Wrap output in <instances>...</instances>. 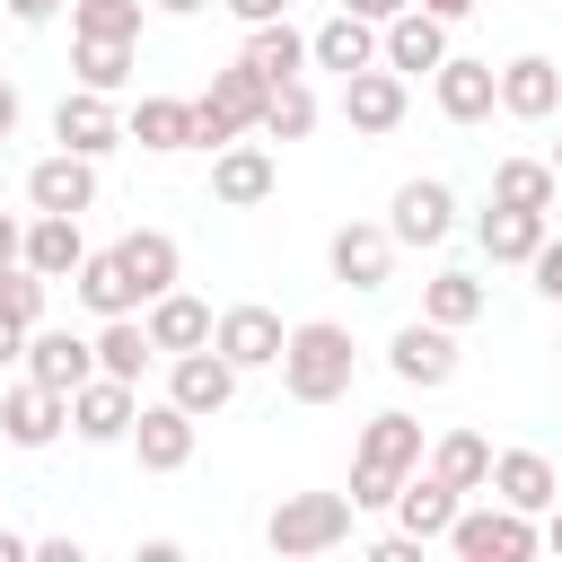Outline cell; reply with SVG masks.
<instances>
[{"mask_svg": "<svg viewBox=\"0 0 562 562\" xmlns=\"http://www.w3.org/2000/svg\"><path fill=\"white\" fill-rule=\"evenodd\" d=\"M342 378H351V342H342V325H299V342H290V395L325 404Z\"/></svg>", "mask_w": 562, "mask_h": 562, "instance_id": "cell-1", "label": "cell"}, {"mask_svg": "<svg viewBox=\"0 0 562 562\" xmlns=\"http://www.w3.org/2000/svg\"><path fill=\"white\" fill-rule=\"evenodd\" d=\"M342 527H351V501H342V492H299V501L272 509V544H281V553H316V544H334Z\"/></svg>", "mask_w": 562, "mask_h": 562, "instance_id": "cell-2", "label": "cell"}, {"mask_svg": "<svg viewBox=\"0 0 562 562\" xmlns=\"http://www.w3.org/2000/svg\"><path fill=\"white\" fill-rule=\"evenodd\" d=\"M413 448H422V439H413V422H395V413H386V422L369 430V448H360V492H351V501H386V492H395V474L413 465Z\"/></svg>", "mask_w": 562, "mask_h": 562, "instance_id": "cell-3", "label": "cell"}, {"mask_svg": "<svg viewBox=\"0 0 562 562\" xmlns=\"http://www.w3.org/2000/svg\"><path fill=\"white\" fill-rule=\"evenodd\" d=\"M53 395H61V386H44V378H35V386H18V395H0V422H9V439H18V448H44V439H53V422H61V404H53Z\"/></svg>", "mask_w": 562, "mask_h": 562, "instance_id": "cell-4", "label": "cell"}, {"mask_svg": "<svg viewBox=\"0 0 562 562\" xmlns=\"http://www.w3.org/2000/svg\"><path fill=\"white\" fill-rule=\"evenodd\" d=\"M536 536H527V518H457V553H474V562H518Z\"/></svg>", "mask_w": 562, "mask_h": 562, "instance_id": "cell-5", "label": "cell"}, {"mask_svg": "<svg viewBox=\"0 0 562 562\" xmlns=\"http://www.w3.org/2000/svg\"><path fill=\"white\" fill-rule=\"evenodd\" d=\"M395 369H404V378H422V386H439V378H448V334L404 325V334H395Z\"/></svg>", "mask_w": 562, "mask_h": 562, "instance_id": "cell-6", "label": "cell"}, {"mask_svg": "<svg viewBox=\"0 0 562 562\" xmlns=\"http://www.w3.org/2000/svg\"><path fill=\"white\" fill-rule=\"evenodd\" d=\"M220 342H228V360H272V351H281V325H272L263 307H237V316L220 325Z\"/></svg>", "mask_w": 562, "mask_h": 562, "instance_id": "cell-7", "label": "cell"}, {"mask_svg": "<svg viewBox=\"0 0 562 562\" xmlns=\"http://www.w3.org/2000/svg\"><path fill=\"white\" fill-rule=\"evenodd\" d=\"M176 404H184V413H211V404H228V360H202V351H193V360L176 369Z\"/></svg>", "mask_w": 562, "mask_h": 562, "instance_id": "cell-8", "label": "cell"}, {"mask_svg": "<svg viewBox=\"0 0 562 562\" xmlns=\"http://www.w3.org/2000/svg\"><path fill=\"white\" fill-rule=\"evenodd\" d=\"M395 228H404V237H439V228H448V193H439V184H404V193H395Z\"/></svg>", "mask_w": 562, "mask_h": 562, "instance_id": "cell-9", "label": "cell"}, {"mask_svg": "<svg viewBox=\"0 0 562 562\" xmlns=\"http://www.w3.org/2000/svg\"><path fill=\"white\" fill-rule=\"evenodd\" d=\"M184 448H193V422H184V404L140 422V457H149V465H184Z\"/></svg>", "mask_w": 562, "mask_h": 562, "instance_id": "cell-10", "label": "cell"}, {"mask_svg": "<svg viewBox=\"0 0 562 562\" xmlns=\"http://www.w3.org/2000/svg\"><path fill=\"white\" fill-rule=\"evenodd\" d=\"M501 492H509L518 509H544V501H553V465L518 448V457H501Z\"/></svg>", "mask_w": 562, "mask_h": 562, "instance_id": "cell-11", "label": "cell"}, {"mask_svg": "<svg viewBox=\"0 0 562 562\" xmlns=\"http://www.w3.org/2000/svg\"><path fill=\"white\" fill-rule=\"evenodd\" d=\"M35 202H44V211H79V202H88V167H70V158L35 167Z\"/></svg>", "mask_w": 562, "mask_h": 562, "instance_id": "cell-12", "label": "cell"}, {"mask_svg": "<svg viewBox=\"0 0 562 562\" xmlns=\"http://www.w3.org/2000/svg\"><path fill=\"white\" fill-rule=\"evenodd\" d=\"M35 378H44V386H79V378H88V342H70V334L35 342Z\"/></svg>", "mask_w": 562, "mask_h": 562, "instance_id": "cell-13", "label": "cell"}, {"mask_svg": "<svg viewBox=\"0 0 562 562\" xmlns=\"http://www.w3.org/2000/svg\"><path fill=\"white\" fill-rule=\"evenodd\" d=\"M123 422H132V395H123V386H88V395H79V430H88V439H114Z\"/></svg>", "mask_w": 562, "mask_h": 562, "instance_id": "cell-14", "label": "cell"}, {"mask_svg": "<svg viewBox=\"0 0 562 562\" xmlns=\"http://www.w3.org/2000/svg\"><path fill=\"white\" fill-rule=\"evenodd\" d=\"M334 263H342L351 281H378V272H386V237H369V228H342V237H334Z\"/></svg>", "mask_w": 562, "mask_h": 562, "instance_id": "cell-15", "label": "cell"}, {"mask_svg": "<svg viewBox=\"0 0 562 562\" xmlns=\"http://www.w3.org/2000/svg\"><path fill=\"white\" fill-rule=\"evenodd\" d=\"M114 263H123V272H132V290H158V281H167V263H176V255H167V237H132V246H123V255H114Z\"/></svg>", "mask_w": 562, "mask_h": 562, "instance_id": "cell-16", "label": "cell"}, {"mask_svg": "<svg viewBox=\"0 0 562 562\" xmlns=\"http://www.w3.org/2000/svg\"><path fill=\"white\" fill-rule=\"evenodd\" d=\"M404 527H413V536H439V527H448V483H439V474L404 492Z\"/></svg>", "mask_w": 562, "mask_h": 562, "instance_id": "cell-17", "label": "cell"}, {"mask_svg": "<svg viewBox=\"0 0 562 562\" xmlns=\"http://www.w3.org/2000/svg\"><path fill=\"white\" fill-rule=\"evenodd\" d=\"M483 246H492V255H527V246H536V211L509 202L501 220H483Z\"/></svg>", "mask_w": 562, "mask_h": 562, "instance_id": "cell-18", "label": "cell"}, {"mask_svg": "<svg viewBox=\"0 0 562 562\" xmlns=\"http://www.w3.org/2000/svg\"><path fill=\"white\" fill-rule=\"evenodd\" d=\"M395 61H404V70H430V61H439V26H430V18H404V26H395Z\"/></svg>", "mask_w": 562, "mask_h": 562, "instance_id": "cell-19", "label": "cell"}, {"mask_svg": "<svg viewBox=\"0 0 562 562\" xmlns=\"http://www.w3.org/2000/svg\"><path fill=\"white\" fill-rule=\"evenodd\" d=\"M483 465H492V457H483V439H465V430L439 448V483H448V492H457V483H474Z\"/></svg>", "mask_w": 562, "mask_h": 562, "instance_id": "cell-20", "label": "cell"}, {"mask_svg": "<svg viewBox=\"0 0 562 562\" xmlns=\"http://www.w3.org/2000/svg\"><path fill=\"white\" fill-rule=\"evenodd\" d=\"M202 334H211V316H202L193 299H176V307H158V342H176V351H184V342H202Z\"/></svg>", "mask_w": 562, "mask_h": 562, "instance_id": "cell-21", "label": "cell"}, {"mask_svg": "<svg viewBox=\"0 0 562 562\" xmlns=\"http://www.w3.org/2000/svg\"><path fill=\"white\" fill-rule=\"evenodd\" d=\"M483 97H492V70H483V61H457V70H448V105H457V114H474Z\"/></svg>", "mask_w": 562, "mask_h": 562, "instance_id": "cell-22", "label": "cell"}, {"mask_svg": "<svg viewBox=\"0 0 562 562\" xmlns=\"http://www.w3.org/2000/svg\"><path fill=\"white\" fill-rule=\"evenodd\" d=\"M509 105H527V114L553 105V70H544V61H518V70H509Z\"/></svg>", "mask_w": 562, "mask_h": 562, "instance_id": "cell-23", "label": "cell"}, {"mask_svg": "<svg viewBox=\"0 0 562 562\" xmlns=\"http://www.w3.org/2000/svg\"><path fill=\"white\" fill-rule=\"evenodd\" d=\"M316 53H325L334 70H360V53H369V35H360V26L342 18V26H325V44H316Z\"/></svg>", "mask_w": 562, "mask_h": 562, "instance_id": "cell-24", "label": "cell"}, {"mask_svg": "<svg viewBox=\"0 0 562 562\" xmlns=\"http://www.w3.org/2000/svg\"><path fill=\"white\" fill-rule=\"evenodd\" d=\"M351 114L360 123H395V79H360L351 88Z\"/></svg>", "mask_w": 562, "mask_h": 562, "instance_id": "cell-25", "label": "cell"}, {"mask_svg": "<svg viewBox=\"0 0 562 562\" xmlns=\"http://www.w3.org/2000/svg\"><path fill=\"white\" fill-rule=\"evenodd\" d=\"M88 299H97V307H123V299H132V272H123L114 255H105V263H88Z\"/></svg>", "mask_w": 562, "mask_h": 562, "instance_id": "cell-26", "label": "cell"}, {"mask_svg": "<svg viewBox=\"0 0 562 562\" xmlns=\"http://www.w3.org/2000/svg\"><path fill=\"white\" fill-rule=\"evenodd\" d=\"M70 255H79V246H70V220H44V228H35V263H44V272H61Z\"/></svg>", "mask_w": 562, "mask_h": 562, "instance_id": "cell-27", "label": "cell"}, {"mask_svg": "<svg viewBox=\"0 0 562 562\" xmlns=\"http://www.w3.org/2000/svg\"><path fill=\"white\" fill-rule=\"evenodd\" d=\"M97 351H105V369H114V378H132V369H140V325H114Z\"/></svg>", "mask_w": 562, "mask_h": 562, "instance_id": "cell-28", "label": "cell"}, {"mask_svg": "<svg viewBox=\"0 0 562 562\" xmlns=\"http://www.w3.org/2000/svg\"><path fill=\"white\" fill-rule=\"evenodd\" d=\"M61 140H105V105H61Z\"/></svg>", "mask_w": 562, "mask_h": 562, "instance_id": "cell-29", "label": "cell"}, {"mask_svg": "<svg viewBox=\"0 0 562 562\" xmlns=\"http://www.w3.org/2000/svg\"><path fill=\"white\" fill-rule=\"evenodd\" d=\"M140 132H149V140H184L193 114H184V105H140Z\"/></svg>", "mask_w": 562, "mask_h": 562, "instance_id": "cell-30", "label": "cell"}, {"mask_svg": "<svg viewBox=\"0 0 562 562\" xmlns=\"http://www.w3.org/2000/svg\"><path fill=\"white\" fill-rule=\"evenodd\" d=\"M430 316H448V325H457V316H474V281H457V272H448V281L430 290Z\"/></svg>", "mask_w": 562, "mask_h": 562, "instance_id": "cell-31", "label": "cell"}, {"mask_svg": "<svg viewBox=\"0 0 562 562\" xmlns=\"http://www.w3.org/2000/svg\"><path fill=\"white\" fill-rule=\"evenodd\" d=\"M290 61H299V44H290V35H255V61H246V70H272V79H281Z\"/></svg>", "mask_w": 562, "mask_h": 562, "instance_id": "cell-32", "label": "cell"}, {"mask_svg": "<svg viewBox=\"0 0 562 562\" xmlns=\"http://www.w3.org/2000/svg\"><path fill=\"white\" fill-rule=\"evenodd\" d=\"M220 193H237V202L263 193V158H228V167H220Z\"/></svg>", "mask_w": 562, "mask_h": 562, "instance_id": "cell-33", "label": "cell"}, {"mask_svg": "<svg viewBox=\"0 0 562 562\" xmlns=\"http://www.w3.org/2000/svg\"><path fill=\"white\" fill-rule=\"evenodd\" d=\"M501 193H509L518 211H536V202H544V167H509V176H501Z\"/></svg>", "mask_w": 562, "mask_h": 562, "instance_id": "cell-34", "label": "cell"}, {"mask_svg": "<svg viewBox=\"0 0 562 562\" xmlns=\"http://www.w3.org/2000/svg\"><path fill=\"white\" fill-rule=\"evenodd\" d=\"M0 316L26 325V316H35V281H0Z\"/></svg>", "mask_w": 562, "mask_h": 562, "instance_id": "cell-35", "label": "cell"}, {"mask_svg": "<svg viewBox=\"0 0 562 562\" xmlns=\"http://www.w3.org/2000/svg\"><path fill=\"white\" fill-rule=\"evenodd\" d=\"M544 290H553V299H562V246H553V255H544Z\"/></svg>", "mask_w": 562, "mask_h": 562, "instance_id": "cell-36", "label": "cell"}, {"mask_svg": "<svg viewBox=\"0 0 562 562\" xmlns=\"http://www.w3.org/2000/svg\"><path fill=\"white\" fill-rule=\"evenodd\" d=\"M9 351H18V325H9V316H0V360H9Z\"/></svg>", "mask_w": 562, "mask_h": 562, "instance_id": "cell-37", "label": "cell"}, {"mask_svg": "<svg viewBox=\"0 0 562 562\" xmlns=\"http://www.w3.org/2000/svg\"><path fill=\"white\" fill-rule=\"evenodd\" d=\"M237 9H246V18H272V9H281V0H237Z\"/></svg>", "mask_w": 562, "mask_h": 562, "instance_id": "cell-38", "label": "cell"}, {"mask_svg": "<svg viewBox=\"0 0 562 562\" xmlns=\"http://www.w3.org/2000/svg\"><path fill=\"white\" fill-rule=\"evenodd\" d=\"M18 553H26V544H18V536H0V562H18Z\"/></svg>", "mask_w": 562, "mask_h": 562, "instance_id": "cell-39", "label": "cell"}, {"mask_svg": "<svg viewBox=\"0 0 562 562\" xmlns=\"http://www.w3.org/2000/svg\"><path fill=\"white\" fill-rule=\"evenodd\" d=\"M9 114H18V97H9V88H0V132H9Z\"/></svg>", "mask_w": 562, "mask_h": 562, "instance_id": "cell-40", "label": "cell"}, {"mask_svg": "<svg viewBox=\"0 0 562 562\" xmlns=\"http://www.w3.org/2000/svg\"><path fill=\"white\" fill-rule=\"evenodd\" d=\"M18 9H26V18H44V9H53V0H18Z\"/></svg>", "mask_w": 562, "mask_h": 562, "instance_id": "cell-41", "label": "cell"}, {"mask_svg": "<svg viewBox=\"0 0 562 562\" xmlns=\"http://www.w3.org/2000/svg\"><path fill=\"white\" fill-rule=\"evenodd\" d=\"M9 246H18V237H9V220H0V263H9Z\"/></svg>", "mask_w": 562, "mask_h": 562, "instance_id": "cell-42", "label": "cell"}, {"mask_svg": "<svg viewBox=\"0 0 562 562\" xmlns=\"http://www.w3.org/2000/svg\"><path fill=\"white\" fill-rule=\"evenodd\" d=\"M360 9H395V0H360Z\"/></svg>", "mask_w": 562, "mask_h": 562, "instance_id": "cell-43", "label": "cell"}, {"mask_svg": "<svg viewBox=\"0 0 562 562\" xmlns=\"http://www.w3.org/2000/svg\"><path fill=\"white\" fill-rule=\"evenodd\" d=\"M439 9H465V0H439Z\"/></svg>", "mask_w": 562, "mask_h": 562, "instance_id": "cell-44", "label": "cell"}, {"mask_svg": "<svg viewBox=\"0 0 562 562\" xmlns=\"http://www.w3.org/2000/svg\"><path fill=\"white\" fill-rule=\"evenodd\" d=\"M553 544H562V518H553Z\"/></svg>", "mask_w": 562, "mask_h": 562, "instance_id": "cell-45", "label": "cell"}, {"mask_svg": "<svg viewBox=\"0 0 562 562\" xmlns=\"http://www.w3.org/2000/svg\"><path fill=\"white\" fill-rule=\"evenodd\" d=\"M176 9H193V0H176Z\"/></svg>", "mask_w": 562, "mask_h": 562, "instance_id": "cell-46", "label": "cell"}]
</instances>
